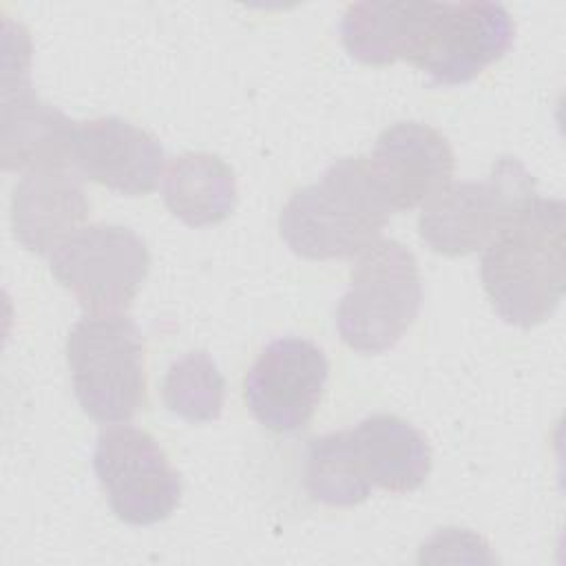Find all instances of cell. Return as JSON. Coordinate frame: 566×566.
<instances>
[{"mask_svg": "<svg viewBox=\"0 0 566 566\" xmlns=\"http://www.w3.org/2000/svg\"><path fill=\"white\" fill-rule=\"evenodd\" d=\"M482 287L495 314L515 327H535L559 307L566 287V206L535 197L486 245Z\"/></svg>", "mask_w": 566, "mask_h": 566, "instance_id": "6da1fadb", "label": "cell"}, {"mask_svg": "<svg viewBox=\"0 0 566 566\" xmlns=\"http://www.w3.org/2000/svg\"><path fill=\"white\" fill-rule=\"evenodd\" d=\"M391 214L394 208L371 175L367 157H343L329 164L318 181L287 199L279 232L303 259H349L378 241Z\"/></svg>", "mask_w": 566, "mask_h": 566, "instance_id": "7a4b0ae2", "label": "cell"}, {"mask_svg": "<svg viewBox=\"0 0 566 566\" xmlns=\"http://www.w3.org/2000/svg\"><path fill=\"white\" fill-rule=\"evenodd\" d=\"M66 363L82 411L102 424L128 422L146 402V345L124 314L80 318L66 336Z\"/></svg>", "mask_w": 566, "mask_h": 566, "instance_id": "3957f363", "label": "cell"}, {"mask_svg": "<svg viewBox=\"0 0 566 566\" xmlns=\"http://www.w3.org/2000/svg\"><path fill=\"white\" fill-rule=\"evenodd\" d=\"M422 303L418 261L394 239H378L358 254L336 307L340 340L360 354L391 349L413 325Z\"/></svg>", "mask_w": 566, "mask_h": 566, "instance_id": "277c9868", "label": "cell"}, {"mask_svg": "<svg viewBox=\"0 0 566 566\" xmlns=\"http://www.w3.org/2000/svg\"><path fill=\"white\" fill-rule=\"evenodd\" d=\"M535 179L515 157H500L482 181H451L420 206V239L438 254L482 250L533 199Z\"/></svg>", "mask_w": 566, "mask_h": 566, "instance_id": "5b68a950", "label": "cell"}, {"mask_svg": "<svg viewBox=\"0 0 566 566\" xmlns=\"http://www.w3.org/2000/svg\"><path fill=\"white\" fill-rule=\"evenodd\" d=\"M49 256L51 274L88 316L124 314L150 268L144 239L113 223L84 226Z\"/></svg>", "mask_w": 566, "mask_h": 566, "instance_id": "8992f818", "label": "cell"}, {"mask_svg": "<svg viewBox=\"0 0 566 566\" xmlns=\"http://www.w3.org/2000/svg\"><path fill=\"white\" fill-rule=\"evenodd\" d=\"M93 469L113 513L133 526H150L172 515L181 500V478L159 442L133 424L97 436Z\"/></svg>", "mask_w": 566, "mask_h": 566, "instance_id": "52a82bcc", "label": "cell"}, {"mask_svg": "<svg viewBox=\"0 0 566 566\" xmlns=\"http://www.w3.org/2000/svg\"><path fill=\"white\" fill-rule=\"evenodd\" d=\"M329 365L318 345L301 336H283L263 347L243 378L250 413L274 433H294L314 418Z\"/></svg>", "mask_w": 566, "mask_h": 566, "instance_id": "ba28073f", "label": "cell"}, {"mask_svg": "<svg viewBox=\"0 0 566 566\" xmlns=\"http://www.w3.org/2000/svg\"><path fill=\"white\" fill-rule=\"evenodd\" d=\"M31 40L18 53L4 42L0 164L4 170L31 172L71 166V146L77 122L40 99L31 88Z\"/></svg>", "mask_w": 566, "mask_h": 566, "instance_id": "9c48e42d", "label": "cell"}, {"mask_svg": "<svg viewBox=\"0 0 566 566\" xmlns=\"http://www.w3.org/2000/svg\"><path fill=\"white\" fill-rule=\"evenodd\" d=\"M515 22L497 2H440L413 66L436 84H464L504 57Z\"/></svg>", "mask_w": 566, "mask_h": 566, "instance_id": "30bf717a", "label": "cell"}, {"mask_svg": "<svg viewBox=\"0 0 566 566\" xmlns=\"http://www.w3.org/2000/svg\"><path fill=\"white\" fill-rule=\"evenodd\" d=\"M367 164L394 212L427 203L453 181L455 168L449 139L422 122L387 126Z\"/></svg>", "mask_w": 566, "mask_h": 566, "instance_id": "8fae6325", "label": "cell"}, {"mask_svg": "<svg viewBox=\"0 0 566 566\" xmlns=\"http://www.w3.org/2000/svg\"><path fill=\"white\" fill-rule=\"evenodd\" d=\"M71 166L108 190L144 197L164 172V148L148 130L122 117H95L77 122Z\"/></svg>", "mask_w": 566, "mask_h": 566, "instance_id": "7c38bea8", "label": "cell"}, {"mask_svg": "<svg viewBox=\"0 0 566 566\" xmlns=\"http://www.w3.org/2000/svg\"><path fill=\"white\" fill-rule=\"evenodd\" d=\"M88 199L69 168L24 172L11 195V230L33 254L46 256L84 228Z\"/></svg>", "mask_w": 566, "mask_h": 566, "instance_id": "4fadbf2b", "label": "cell"}, {"mask_svg": "<svg viewBox=\"0 0 566 566\" xmlns=\"http://www.w3.org/2000/svg\"><path fill=\"white\" fill-rule=\"evenodd\" d=\"M438 7L440 2H352L340 20L343 46L363 64H411Z\"/></svg>", "mask_w": 566, "mask_h": 566, "instance_id": "5bb4252c", "label": "cell"}, {"mask_svg": "<svg viewBox=\"0 0 566 566\" xmlns=\"http://www.w3.org/2000/svg\"><path fill=\"white\" fill-rule=\"evenodd\" d=\"M352 433L371 486L387 493H411L422 486L431 471V447L413 424L394 413H374Z\"/></svg>", "mask_w": 566, "mask_h": 566, "instance_id": "9a60e30c", "label": "cell"}, {"mask_svg": "<svg viewBox=\"0 0 566 566\" xmlns=\"http://www.w3.org/2000/svg\"><path fill=\"white\" fill-rule=\"evenodd\" d=\"M161 197L166 208L186 226H217L237 206V177L219 155L184 153L166 168Z\"/></svg>", "mask_w": 566, "mask_h": 566, "instance_id": "2e32d148", "label": "cell"}, {"mask_svg": "<svg viewBox=\"0 0 566 566\" xmlns=\"http://www.w3.org/2000/svg\"><path fill=\"white\" fill-rule=\"evenodd\" d=\"M305 489L314 502L356 506L371 495L352 429L318 436L307 447Z\"/></svg>", "mask_w": 566, "mask_h": 566, "instance_id": "e0dca14e", "label": "cell"}, {"mask_svg": "<svg viewBox=\"0 0 566 566\" xmlns=\"http://www.w3.org/2000/svg\"><path fill=\"white\" fill-rule=\"evenodd\" d=\"M161 398L170 413L188 422H212L223 411L226 380L208 352H188L168 367Z\"/></svg>", "mask_w": 566, "mask_h": 566, "instance_id": "ac0fdd59", "label": "cell"}]
</instances>
